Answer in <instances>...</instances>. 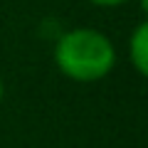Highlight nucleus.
I'll use <instances>...</instances> for the list:
<instances>
[{"instance_id": "2", "label": "nucleus", "mask_w": 148, "mask_h": 148, "mask_svg": "<svg viewBox=\"0 0 148 148\" xmlns=\"http://www.w3.org/2000/svg\"><path fill=\"white\" fill-rule=\"evenodd\" d=\"M128 62L138 77L148 74V22L141 20L128 35Z\"/></svg>"}, {"instance_id": "4", "label": "nucleus", "mask_w": 148, "mask_h": 148, "mask_svg": "<svg viewBox=\"0 0 148 148\" xmlns=\"http://www.w3.org/2000/svg\"><path fill=\"white\" fill-rule=\"evenodd\" d=\"M3 99H5V84H3V77H0V104H3Z\"/></svg>"}, {"instance_id": "1", "label": "nucleus", "mask_w": 148, "mask_h": 148, "mask_svg": "<svg viewBox=\"0 0 148 148\" xmlns=\"http://www.w3.org/2000/svg\"><path fill=\"white\" fill-rule=\"evenodd\" d=\"M54 64L72 82L91 84L109 77L116 67V47L101 30L72 27L54 42Z\"/></svg>"}, {"instance_id": "3", "label": "nucleus", "mask_w": 148, "mask_h": 148, "mask_svg": "<svg viewBox=\"0 0 148 148\" xmlns=\"http://www.w3.org/2000/svg\"><path fill=\"white\" fill-rule=\"evenodd\" d=\"M89 3L96 8H121L126 3H131V0H89Z\"/></svg>"}]
</instances>
